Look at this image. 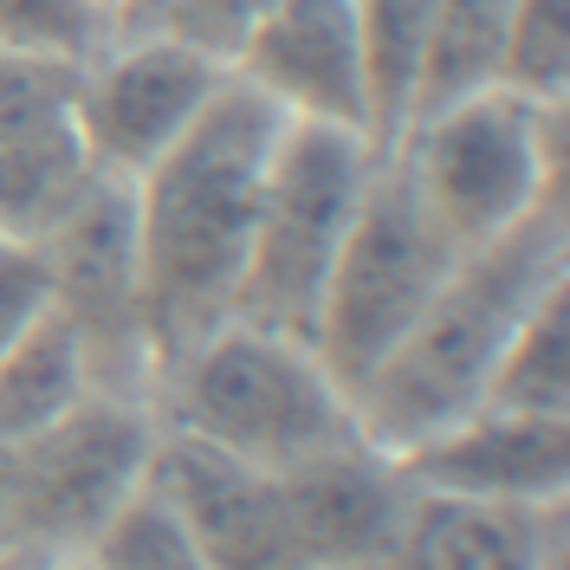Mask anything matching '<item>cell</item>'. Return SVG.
<instances>
[{
	"label": "cell",
	"instance_id": "cell-1",
	"mask_svg": "<svg viewBox=\"0 0 570 570\" xmlns=\"http://www.w3.org/2000/svg\"><path fill=\"white\" fill-rule=\"evenodd\" d=\"M285 117L240 78L214 91V105L130 181L137 208V279L156 370L195 337L234 318V292L247 273L259 188Z\"/></svg>",
	"mask_w": 570,
	"mask_h": 570
},
{
	"label": "cell",
	"instance_id": "cell-2",
	"mask_svg": "<svg viewBox=\"0 0 570 570\" xmlns=\"http://www.w3.org/2000/svg\"><path fill=\"white\" fill-rule=\"evenodd\" d=\"M564 279H570V214L564 195H558L538 214H525L512 234L454 259V273L441 279L422 318L409 324V337L351 390L356 434L402 461L428 434L473 415L487 402V383H493L512 331Z\"/></svg>",
	"mask_w": 570,
	"mask_h": 570
},
{
	"label": "cell",
	"instance_id": "cell-3",
	"mask_svg": "<svg viewBox=\"0 0 570 570\" xmlns=\"http://www.w3.org/2000/svg\"><path fill=\"white\" fill-rule=\"evenodd\" d=\"M156 422L208 441L259 473H285L305 454L351 434V395L318 363L312 344L259 331V324H214L181 356L156 370L149 395Z\"/></svg>",
	"mask_w": 570,
	"mask_h": 570
},
{
	"label": "cell",
	"instance_id": "cell-4",
	"mask_svg": "<svg viewBox=\"0 0 570 570\" xmlns=\"http://www.w3.org/2000/svg\"><path fill=\"white\" fill-rule=\"evenodd\" d=\"M564 110L487 85L415 117L390 156L454 253H473L564 195Z\"/></svg>",
	"mask_w": 570,
	"mask_h": 570
},
{
	"label": "cell",
	"instance_id": "cell-5",
	"mask_svg": "<svg viewBox=\"0 0 570 570\" xmlns=\"http://www.w3.org/2000/svg\"><path fill=\"white\" fill-rule=\"evenodd\" d=\"M376 163L383 149L363 130L285 117L273 163H266V188H259V220H253L247 273L234 292V318L312 344L324 279L337 266V247L351 234Z\"/></svg>",
	"mask_w": 570,
	"mask_h": 570
},
{
	"label": "cell",
	"instance_id": "cell-6",
	"mask_svg": "<svg viewBox=\"0 0 570 570\" xmlns=\"http://www.w3.org/2000/svg\"><path fill=\"white\" fill-rule=\"evenodd\" d=\"M454 259H461L454 240L428 220L402 163L383 149L376 176L356 202L351 234L337 247V266L324 279L318 331H312V351L337 376V390L351 395L409 337V324L428 312V298L454 273Z\"/></svg>",
	"mask_w": 570,
	"mask_h": 570
},
{
	"label": "cell",
	"instance_id": "cell-7",
	"mask_svg": "<svg viewBox=\"0 0 570 570\" xmlns=\"http://www.w3.org/2000/svg\"><path fill=\"white\" fill-rule=\"evenodd\" d=\"M156 409L130 395H85L71 415L0 454V551L78 558L85 538L142 487Z\"/></svg>",
	"mask_w": 570,
	"mask_h": 570
},
{
	"label": "cell",
	"instance_id": "cell-8",
	"mask_svg": "<svg viewBox=\"0 0 570 570\" xmlns=\"http://www.w3.org/2000/svg\"><path fill=\"white\" fill-rule=\"evenodd\" d=\"M52 312L71 324L91 390L98 395H156V351L142 324V279H137V208L130 181L91 176L85 195L59 214V227L39 240Z\"/></svg>",
	"mask_w": 570,
	"mask_h": 570
},
{
	"label": "cell",
	"instance_id": "cell-9",
	"mask_svg": "<svg viewBox=\"0 0 570 570\" xmlns=\"http://www.w3.org/2000/svg\"><path fill=\"white\" fill-rule=\"evenodd\" d=\"M234 71L156 33H110L98 59L78 66L71 130L85 142L91 169L137 181L156 156H169L181 130L214 105V91Z\"/></svg>",
	"mask_w": 570,
	"mask_h": 570
},
{
	"label": "cell",
	"instance_id": "cell-10",
	"mask_svg": "<svg viewBox=\"0 0 570 570\" xmlns=\"http://www.w3.org/2000/svg\"><path fill=\"white\" fill-rule=\"evenodd\" d=\"M142 480L181 519V532L208 570H312L292 532L279 473H259L181 428L156 422Z\"/></svg>",
	"mask_w": 570,
	"mask_h": 570
},
{
	"label": "cell",
	"instance_id": "cell-11",
	"mask_svg": "<svg viewBox=\"0 0 570 570\" xmlns=\"http://www.w3.org/2000/svg\"><path fill=\"white\" fill-rule=\"evenodd\" d=\"M292 532L312 570H376L390 564L402 512H409V473L395 454L370 448L363 434H344L298 466L279 473Z\"/></svg>",
	"mask_w": 570,
	"mask_h": 570
},
{
	"label": "cell",
	"instance_id": "cell-12",
	"mask_svg": "<svg viewBox=\"0 0 570 570\" xmlns=\"http://www.w3.org/2000/svg\"><path fill=\"white\" fill-rule=\"evenodd\" d=\"M234 78L259 91L279 117L344 124L370 137L363 59H356L351 0H273L234 59Z\"/></svg>",
	"mask_w": 570,
	"mask_h": 570
},
{
	"label": "cell",
	"instance_id": "cell-13",
	"mask_svg": "<svg viewBox=\"0 0 570 570\" xmlns=\"http://www.w3.org/2000/svg\"><path fill=\"white\" fill-rule=\"evenodd\" d=\"M390 564L395 570H570V493L505 505V499L415 487Z\"/></svg>",
	"mask_w": 570,
	"mask_h": 570
},
{
	"label": "cell",
	"instance_id": "cell-14",
	"mask_svg": "<svg viewBox=\"0 0 570 570\" xmlns=\"http://www.w3.org/2000/svg\"><path fill=\"white\" fill-rule=\"evenodd\" d=\"M409 487L466 499H551L570 493V415H519V409H473L422 448L402 454Z\"/></svg>",
	"mask_w": 570,
	"mask_h": 570
},
{
	"label": "cell",
	"instance_id": "cell-15",
	"mask_svg": "<svg viewBox=\"0 0 570 570\" xmlns=\"http://www.w3.org/2000/svg\"><path fill=\"white\" fill-rule=\"evenodd\" d=\"M91 395V370H85V351L71 337V324L46 305L20 337L13 351L0 356V454L33 441L46 428L71 415L78 402Z\"/></svg>",
	"mask_w": 570,
	"mask_h": 570
},
{
	"label": "cell",
	"instance_id": "cell-16",
	"mask_svg": "<svg viewBox=\"0 0 570 570\" xmlns=\"http://www.w3.org/2000/svg\"><path fill=\"white\" fill-rule=\"evenodd\" d=\"M98 176L85 142L71 130V117L59 124H39L27 137L0 142V240H27L39 247L59 214L85 195V181Z\"/></svg>",
	"mask_w": 570,
	"mask_h": 570
},
{
	"label": "cell",
	"instance_id": "cell-17",
	"mask_svg": "<svg viewBox=\"0 0 570 570\" xmlns=\"http://www.w3.org/2000/svg\"><path fill=\"white\" fill-rule=\"evenodd\" d=\"M505 27H512V0H428V39H422V78H415V110L473 98L499 85V59H505Z\"/></svg>",
	"mask_w": 570,
	"mask_h": 570
},
{
	"label": "cell",
	"instance_id": "cell-18",
	"mask_svg": "<svg viewBox=\"0 0 570 570\" xmlns=\"http://www.w3.org/2000/svg\"><path fill=\"white\" fill-rule=\"evenodd\" d=\"M356 59H363V110H370V142L395 149L415 110V78H422V39H428V0H351Z\"/></svg>",
	"mask_w": 570,
	"mask_h": 570
},
{
	"label": "cell",
	"instance_id": "cell-19",
	"mask_svg": "<svg viewBox=\"0 0 570 570\" xmlns=\"http://www.w3.org/2000/svg\"><path fill=\"white\" fill-rule=\"evenodd\" d=\"M487 409H519V415H570V279L538 298V312L499 356Z\"/></svg>",
	"mask_w": 570,
	"mask_h": 570
},
{
	"label": "cell",
	"instance_id": "cell-20",
	"mask_svg": "<svg viewBox=\"0 0 570 570\" xmlns=\"http://www.w3.org/2000/svg\"><path fill=\"white\" fill-rule=\"evenodd\" d=\"M78 564L85 570H208L202 551H195L188 532H181V519L149 493V480L110 512L98 532L85 538Z\"/></svg>",
	"mask_w": 570,
	"mask_h": 570
},
{
	"label": "cell",
	"instance_id": "cell-21",
	"mask_svg": "<svg viewBox=\"0 0 570 570\" xmlns=\"http://www.w3.org/2000/svg\"><path fill=\"white\" fill-rule=\"evenodd\" d=\"M266 7L273 0H124V13L110 20V33L176 39V46H188V52H202V59L234 71V59H240V46L253 39Z\"/></svg>",
	"mask_w": 570,
	"mask_h": 570
},
{
	"label": "cell",
	"instance_id": "cell-22",
	"mask_svg": "<svg viewBox=\"0 0 570 570\" xmlns=\"http://www.w3.org/2000/svg\"><path fill=\"white\" fill-rule=\"evenodd\" d=\"M499 85L538 105H570V0H512Z\"/></svg>",
	"mask_w": 570,
	"mask_h": 570
},
{
	"label": "cell",
	"instance_id": "cell-23",
	"mask_svg": "<svg viewBox=\"0 0 570 570\" xmlns=\"http://www.w3.org/2000/svg\"><path fill=\"white\" fill-rule=\"evenodd\" d=\"M0 46L85 66L110 46V20L91 0H0Z\"/></svg>",
	"mask_w": 570,
	"mask_h": 570
},
{
	"label": "cell",
	"instance_id": "cell-24",
	"mask_svg": "<svg viewBox=\"0 0 570 570\" xmlns=\"http://www.w3.org/2000/svg\"><path fill=\"white\" fill-rule=\"evenodd\" d=\"M71 91H78V66L0 46V142L71 117Z\"/></svg>",
	"mask_w": 570,
	"mask_h": 570
},
{
	"label": "cell",
	"instance_id": "cell-25",
	"mask_svg": "<svg viewBox=\"0 0 570 570\" xmlns=\"http://www.w3.org/2000/svg\"><path fill=\"white\" fill-rule=\"evenodd\" d=\"M46 305H52L46 253L27 247V240H0V356L13 351V337H20Z\"/></svg>",
	"mask_w": 570,
	"mask_h": 570
},
{
	"label": "cell",
	"instance_id": "cell-26",
	"mask_svg": "<svg viewBox=\"0 0 570 570\" xmlns=\"http://www.w3.org/2000/svg\"><path fill=\"white\" fill-rule=\"evenodd\" d=\"M0 570H39V558H20V551H0Z\"/></svg>",
	"mask_w": 570,
	"mask_h": 570
},
{
	"label": "cell",
	"instance_id": "cell-27",
	"mask_svg": "<svg viewBox=\"0 0 570 570\" xmlns=\"http://www.w3.org/2000/svg\"><path fill=\"white\" fill-rule=\"evenodd\" d=\"M91 7H98L105 20H117V13H124V0H91Z\"/></svg>",
	"mask_w": 570,
	"mask_h": 570
},
{
	"label": "cell",
	"instance_id": "cell-28",
	"mask_svg": "<svg viewBox=\"0 0 570 570\" xmlns=\"http://www.w3.org/2000/svg\"><path fill=\"white\" fill-rule=\"evenodd\" d=\"M39 570H85L78 558H52V564H39Z\"/></svg>",
	"mask_w": 570,
	"mask_h": 570
}]
</instances>
